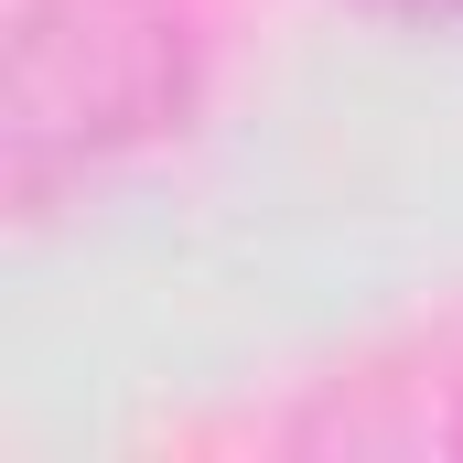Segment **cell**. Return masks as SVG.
I'll return each instance as SVG.
<instances>
[{
    "label": "cell",
    "instance_id": "6da1fadb",
    "mask_svg": "<svg viewBox=\"0 0 463 463\" xmlns=\"http://www.w3.org/2000/svg\"><path fill=\"white\" fill-rule=\"evenodd\" d=\"M194 109L184 0H22L0 76V184L22 216L129 162Z\"/></svg>",
    "mask_w": 463,
    "mask_h": 463
},
{
    "label": "cell",
    "instance_id": "7a4b0ae2",
    "mask_svg": "<svg viewBox=\"0 0 463 463\" xmlns=\"http://www.w3.org/2000/svg\"><path fill=\"white\" fill-rule=\"evenodd\" d=\"M377 11H399V22H463V0H377Z\"/></svg>",
    "mask_w": 463,
    "mask_h": 463
}]
</instances>
